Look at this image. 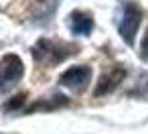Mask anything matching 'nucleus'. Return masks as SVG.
<instances>
[{"label":"nucleus","instance_id":"9","mask_svg":"<svg viewBox=\"0 0 148 134\" xmlns=\"http://www.w3.org/2000/svg\"><path fill=\"white\" fill-rule=\"evenodd\" d=\"M140 49H142V59H148V29H146V35H144V39H142V45H140Z\"/></svg>","mask_w":148,"mask_h":134},{"label":"nucleus","instance_id":"6","mask_svg":"<svg viewBox=\"0 0 148 134\" xmlns=\"http://www.w3.org/2000/svg\"><path fill=\"white\" fill-rule=\"evenodd\" d=\"M69 23V29L73 35H89L93 31V19L91 14L83 12V10H73L67 19Z\"/></svg>","mask_w":148,"mask_h":134},{"label":"nucleus","instance_id":"2","mask_svg":"<svg viewBox=\"0 0 148 134\" xmlns=\"http://www.w3.org/2000/svg\"><path fill=\"white\" fill-rule=\"evenodd\" d=\"M140 25H142V8H140L136 2H126L124 8H122L120 21H118V31H120L122 39H124L128 45L134 43Z\"/></svg>","mask_w":148,"mask_h":134},{"label":"nucleus","instance_id":"5","mask_svg":"<svg viewBox=\"0 0 148 134\" xmlns=\"http://www.w3.org/2000/svg\"><path fill=\"white\" fill-rule=\"evenodd\" d=\"M124 77H126V69L122 67V65H114V67H108L101 75H99V79H97V85H95V89H93V96H106V93H110V91H114L122 81H124Z\"/></svg>","mask_w":148,"mask_h":134},{"label":"nucleus","instance_id":"1","mask_svg":"<svg viewBox=\"0 0 148 134\" xmlns=\"http://www.w3.org/2000/svg\"><path fill=\"white\" fill-rule=\"evenodd\" d=\"M73 53H75L73 45H65V43H57V41H49V39H41L33 47L35 59L45 65H57V63L65 61L67 57H71Z\"/></svg>","mask_w":148,"mask_h":134},{"label":"nucleus","instance_id":"3","mask_svg":"<svg viewBox=\"0 0 148 134\" xmlns=\"http://www.w3.org/2000/svg\"><path fill=\"white\" fill-rule=\"evenodd\" d=\"M23 73H25V65H23L21 57L12 55V53L4 55L0 59V91L12 89L21 81Z\"/></svg>","mask_w":148,"mask_h":134},{"label":"nucleus","instance_id":"8","mask_svg":"<svg viewBox=\"0 0 148 134\" xmlns=\"http://www.w3.org/2000/svg\"><path fill=\"white\" fill-rule=\"evenodd\" d=\"M23 104H25V93H21V96L12 98V100H10V102H8L4 108H6V110H16V108H21Z\"/></svg>","mask_w":148,"mask_h":134},{"label":"nucleus","instance_id":"7","mask_svg":"<svg viewBox=\"0 0 148 134\" xmlns=\"http://www.w3.org/2000/svg\"><path fill=\"white\" fill-rule=\"evenodd\" d=\"M33 2V16L39 21H49L57 8V0H31Z\"/></svg>","mask_w":148,"mask_h":134},{"label":"nucleus","instance_id":"4","mask_svg":"<svg viewBox=\"0 0 148 134\" xmlns=\"http://www.w3.org/2000/svg\"><path fill=\"white\" fill-rule=\"evenodd\" d=\"M91 81V69L87 65H75V67H69L61 77H59V83L71 91H83L87 87V83Z\"/></svg>","mask_w":148,"mask_h":134}]
</instances>
